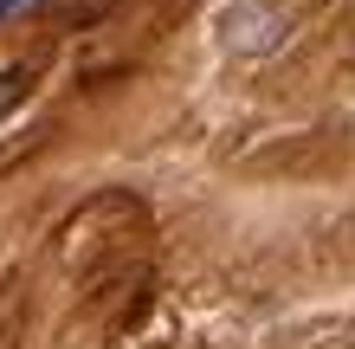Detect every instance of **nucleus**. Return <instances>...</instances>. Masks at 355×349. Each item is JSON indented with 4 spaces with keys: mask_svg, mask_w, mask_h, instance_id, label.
I'll return each mask as SVG.
<instances>
[{
    "mask_svg": "<svg viewBox=\"0 0 355 349\" xmlns=\"http://www.w3.org/2000/svg\"><path fill=\"white\" fill-rule=\"evenodd\" d=\"M7 7H19V0H0V13H7Z\"/></svg>",
    "mask_w": 355,
    "mask_h": 349,
    "instance_id": "3",
    "label": "nucleus"
},
{
    "mask_svg": "<svg viewBox=\"0 0 355 349\" xmlns=\"http://www.w3.org/2000/svg\"><path fill=\"white\" fill-rule=\"evenodd\" d=\"M291 39V13L278 0H226L220 7V46L233 58H265Z\"/></svg>",
    "mask_w": 355,
    "mask_h": 349,
    "instance_id": "1",
    "label": "nucleus"
},
{
    "mask_svg": "<svg viewBox=\"0 0 355 349\" xmlns=\"http://www.w3.org/2000/svg\"><path fill=\"white\" fill-rule=\"evenodd\" d=\"M19 85H26V71H0V110L19 97Z\"/></svg>",
    "mask_w": 355,
    "mask_h": 349,
    "instance_id": "2",
    "label": "nucleus"
}]
</instances>
